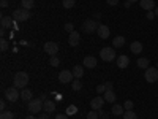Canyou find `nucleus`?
Here are the masks:
<instances>
[{
	"mask_svg": "<svg viewBox=\"0 0 158 119\" xmlns=\"http://www.w3.org/2000/svg\"><path fill=\"white\" fill-rule=\"evenodd\" d=\"M62 5H63V8L70 10V8H73V7L76 5V0H63V2H62Z\"/></svg>",
	"mask_w": 158,
	"mask_h": 119,
	"instance_id": "28",
	"label": "nucleus"
},
{
	"mask_svg": "<svg viewBox=\"0 0 158 119\" xmlns=\"http://www.w3.org/2000/svg\"><path fill=\"white\" fill-rule=\"evenodd\" d=\"M13 21H15V19H13V18H10V16H3L2 18V29H10L11 27V25H13Z\"/></svg>",
	"mask_w": 158,
	"mask_h": 119,
	"instance_id": "23",
	"label": "nucleus"
},
{
	"mask_svg": "<svg viewBox=\"0 0 158 119\" xmlns=\"http://www.w3.org/2000/svg\"><path fill=\"white\" fill-rule=\"evenodd\" d=\"M87 119H98V111H90V113H87Z\"/></svg>",
	"mask_w": 158,
	"mask_h": 119,
	"instance_id": "36",
	"label": "nucleus"
},
{
	"mask_svg": "<svg viewBox=\"0 0 158 119\" xmlns=\"http://www.w3.org/2000/svg\"><path fill=\"white\" fill-rule=\"evenodd\" d=\"M32 97H33V94H32L30 89H22V90H21V99H22V102H30Z\"/></svg>",
	"mask_w": 158,
	"mask_h": 119,
	"instance_id": "22",
	"label": "nucleus"
},
{
	"mask_svg": "<svg viewBox=\"0 0 158 119\" xmlns=\"http://www.w3.org/2000/svg\"><path fill=\"white\" fill-rule=\"evenodd\" d=\"M11 18L15 19L16 22H24V21L30 19V11L21 7V8H18V10L13 11V16H11Z\"/></svg>",
	"mask_w": 158,
	"mask_h": 119,
	"instance_id": "3",
	"label": "nucleus"
},
{
	"mask_svg": "<svg viewBox=\"0 0 158 119\" xmlns=\"http://www.w3.org/2000/svg\"><path fill=\"white\" fill-rule=\"evenodd\" d=\"M25 119H38V117H35V114H30V116H27Z\"/></svg>",
	"mask_w": 158,
	"mask_h": 119,
	"instance_id": "44",
	"label": "nucleus"
},
{
	"mask_svg": "<svg viewBox=\"0 0 158 119\" xmlns=\"http://www.w3.org/2000/svg\"><path fill=\"white\" fill-rule=\"evenodd\" d=\"M98 27H100V24H98V21H95V19H87V21H84V24H82V30L85 32V33H95L97 30H98Z\"/></svg>",
	"mask_w": 158,
	"mask_h": 119,
	"instance_id": "5",
	"label": "nucleus"
},
{
	"mask_svg": "<svg viewBox=\"0 0 158 119\" xmlns=\"http://www.w3.org/2000/svg\"><path fill=\"white\" fill-rule=\"evenodd\" d=\"M13 84H15V87H18V89H24L29 84V73L18 72L15 75V78H13Z\"/></svg>",
	"mask_w": 158,
	"mask_h": 119,
	"instance_id": "1",
	"label": "nucleus"
},
{
	"mask_svg": "<svg viewBox=\"0 0 158 119\" xmlns=\"http://www.w3.org/2000/svg\"><path fill=\"white\" fill-rule=\"evenodd\" d=\"M73 76L76 79H81L84 76V65H76V67H73Z\"/></svg>",
	"mask_w": 158,
	"mask_h": 119,
	"instance_id": "18",
	"label": "nucleus"
},
{
	"mask_svg": "<svg viewBox=\"0 0 158 119\" xmlns=\"http://www.w3.org/2000/svg\"><path fill=\"white\" fill-rule=\"evenodd\" d=\"M125 45V37L123 35H118L112 40V48H122Z\"/></svg>",
	"mask_w": 158,
	"mask_h": 119,
	"instance_id": "21",
	"label": "nucleus"
},
{
	"mask_svg": "<svg viewBox=\"0 0 158 119\" xmlns=\"http://www.w3.org/2000/svg\"><path fill=\"white\" fill-rule=\"evenodd\" d=\"M38 119H49V114L48 113H41V114L38 116Z\"/></svg>",
	"mask_w": 158,
	"mask_h": 119,
	"instance_id": "40",
	"label": "nucleus"
},
{
	"mask_svg": "<svg viewBox=\"0 0 158 119\" xmlns=\"http://www.w3.org/2000/svg\"><path fill=\"white\" fill-rule=\"evenodd\" d=\"M0 5H2V8H6L8 7V2H6V0H2V3H0Z\"/></svg>",
	"mask_w": 158,
	"mask_h": 119,
	"instance_id": "43",
	"label": "nucleus"
},
{
	"mask_svg": "<svg viewBox=\"0 0 158 119\" xmlns=\"http://www.w3.org/2000/svg\"><path fill=\"white\" fill-rule=\"evenodd\" d=\"M156 68H158V62H156Z\"/></svg>",
	"mask_w": 158,
	"mask_h": 119,
	"instance_id": "48",
	"label": "nucleus"
},
{
	"mask_svg": "<svg viewBox=\"0 0 158 119\" xmlns=\"http://www.w3.org/2000/svg\"><path fill=\"white\" fill-rule=\"evenodd\" d=\"M104 84H106V90H112V86H114V84H112L111 81H106Z\"/></svg>",
	"mask_w": 158,
	"mask_h": 119,
	"instance_id": "39",
	"label": "nucleus"
},
{
	"mask_svg": "<svg viewBox=\"0 0 158 119\" xmlns=\"http://www.w3.org/2000/svg\"><path fill=\"white\" fill-rule=\"evenodd\" d=\"M144 78H146L147 83H156V81H158V68H156V67H149V68H146Z\"/></svg>",
	"mask_w": 158,
	"mask_h": 119,
	"instance_id": "7",
	"label": "nucleus"
},
{
	"mask_svg": "<svg viewBox=\"0 0 158 119\" xmlns=\"http://www.w3.org/2000/svg\"><path fill=\"white\" fill-rule=\"evenodd\" d=\"M43 105H44V102L41 99H32L27 105V108H29L30 114H38L40 111H43Z\"/></svg>",
	"mask_w": 158,
	"mask_h": 119,
	"instance_id": "4",
	"label": "nucleus"
},
{
	"mask_svg": "<svg viewBox=\"0 0 158 119\" xmlns=\"http://www.w3.org/2000/svg\"><path fill=\"white\" fill-rule=\"evenodd\" d=\"M130 49H131L133 54H141V52H142V43L141 42H133L130 45Z\"/></svg>",
	"mask_w": 158,
	"mask_h": 119,
	"instance_id": "20",
	"label": "nucleus"
},
{
	"mask_svg": "<svg viewBox=\"0 0 158 119\" xmlns=\"http://www.w3.org/2000/svg\"><path fill=\"white\" fill-rule=\"evenodd\" d=\"M153 11H155V16H158V7H156V8H155Z\"/></svg>",
	"mask_w": 158,
	"mask_h": 119,
	"instance_id": "46",
	"label": "nucleus"
},
{
	"mask_svg": "<svg viewBox=\"0 0 158 119\" xmlns=\"http://www.w3.org/2000/svg\"><path fill=\"white\" fill-rule=\"evenodd\" d=\"M149 64H150V60L147 59V57H141V59H138V67L139 68H149Z\"/></svg>",
	"mask_w": 158,
	"mask_h": 119,
	"instance_id": "24",
	"label": "nucleus"
},
{
	"mask_svg": "<svg viewBox=\"0 0 158 119\" xmlns=\"http://www.w3.org/2000/svg\"><path fill=\"white\" fill-rule=\"evenodd\" d=\"M123 108H125V111H128V110H133V108H135V103L131 102V100H127V102L123 103Z\"/></svg>",
	"mask_w": 158,
	"mask_h": 119,
	"instance_id": "32",
	"label": "nucleus"
},
{
	"mask_svg": "<svg viewBox=\"0 0 158 119\" xmlns=\"http://www.w3.org/2000/svg\"><path fill=\"white\" fill-rule=\"evenodd\" d=\"M118 2H120V0H106V3H108V5H111V7L118 5Z\"/></svg>",
	"mask_w": 158,
	"mask_h": 119,
	"instance_id": "37",
	"label": "nucleus"
},
{
	"mask_svg": "<svg viewBox=\"0 0 158 119\" xmlns=\"http://www.w3.org/2000/svg\"><path fill=\"white\" fill-rule=\"evenodd\" d=\"M79 43H81V35H79L76 30H74V32H71V33H70V37H68V45H70L71 48H76Z\"/></svg>",
	"mask_w": 158,
	"mask_h": 119,
	"instance_id": "11",
	"label": "nucleus"
},
{
	"mask_svg": "<svg viewBox=\"0 0 158 119\" xmlns=\"http://www.w3.org/2000/svg\"><path fill=\"white\" fill-rule=\"evenodd\" d=\"M104 97H95V99H92L90 100V107H92V110H95V111H100L101 108H103V105H104Z\"/></svg>",
	"mask_w": 158,
	"mask_h": 119,
	"instance_id": "10",
	"label": "nucleus"
},
{
	"mask_svg": "<svg viewBox=\"0 0 158 119\" xmlns=\"http://www.w3.org/2000/svg\"><path fill=\"white\" fill-rule=\"evenodd\" d=\"M65 30H67L68 33H71V32H74V25H73L71 22H67V24H65Z\"/></svg>",
	"mask_w": 158,
	"mask_h": 119,
	"instance_id": "35",
	"label": "nucleus"
},
{
	"mask_svg": "<svg viewBox=\"0 0 158 119\" xmlns=\"http://www.w3.org/2000/svg\"><path fill=\"white\" fill-rule=\"evenodd\" d=\"M97 64H98V60H97V57H94V56H87V57H84V60H82V65H84L85 68H95Z\"/></svg>",
	"mask_w": 158,
	"mask_h": 119,
	"instance_id": "12",
	"label": "nucleus"
},
{
	"mask_svg": "<svg viewBox=\"0 0 158 119\" xmlns=\"http://www.w3.org/2000/svg\"><path fill=\"white\" fill-rule=\"evenodd\" d=\"M146 18L150 21V19H153L155 18V11H147V15H146Z\"/></svg>",
	"mask_w": 158,
	"mask_h": 119,
	"instance_id": "38",
	"label": "nucleus"
},
{
	"mask_svg": "<svg viewBox=\"0 0 158 119\" xmlns=\"http://www.w3.org/2000/svg\"><path fill=\"white\" fill-rule=\"evenodd\" d=\"M21 7L25 10H32L35 7V0H21Z\"/></svg>",
	"mask_w": 158,
	"mask_h": 119,
	"instance_id": "25",
	"label": "nucleus"
},
{
	"mask_svg": "<svg viewBox=\"0 0 158 119\" xmlns=\"http://www.w3.org/2000/svg\"><path fill=\"white\" fill-rule=\"evenodd\" d=\"M100 59L104 60V62H112V60H115V59H117L115 48H111V46L101 48V51H100Z\"/></svg>",
	"mask_w": 158,
	"mask_h": 119,
	"instance_id": "2",
	"label": "nucleus"
},
{
	"mask_svg": "<svg viewBox=\"0 0 158 119\" xmlns=\"http://www.w3.org/2000/svg\"><path fill=\"white\" fill-rule=\"evenodd\" d=\"M97 33H98V37H100L101 40H106V38H108V37L111 35V30H109V27H108V25H104V24H100V27H98Z\"/></svg>",
	"mask_w": 158,
	"mask_h": 119,
	"instance_id": "13",
	"label": "nucleus"
},
{
	"mask_svg": "<svg viewBox=\"0 0 158 119\" xmlns=\"http://www.w3.org/2000/svg\"><path fill=\"white\" fill-rule=\"evenodd\" d=\"M104 92H106V84H104V83L103 84H98L97 86V94L100 95V94H104Z\"/></svg>",
	"mask_w": 158,
	"mask_h": 119,
	"instance_id": "33",
	"label": "nucleus"
},
{
	"mask_svg": "<svg viewBox=\"0 0 158 119\" xmlns=\"http://www.w3.org/2000/svg\"><path fill=\"white\" fill-rule=\"evenodd\" d=\"M123 119H138V116L133 110H128V111L123 113Z\"/></svg>",
	"mask_w": 158,
	"mask_h": 119,
	"instance_id": "27",
	"label": "nucleus"
},
{
	"mask_svg": "<svg viewBox=\"0 0 158 119\" xmlns=\"http://www.w3.org/2000/svg\"><path fill=\"white\" fill-rule=\"evenodd\" d=\"M44 52L49 56H57L59 52V45L54 43V42H46L44 43Z\"/></svg>",
	"mask_w": 158,
	"mask_h": 119,
	"instance_id": "9",
	"label": "nucleus"
},
{
	"mask_svg": "<svg viewBox=\"0 0 158 119\" xmlns=\"http://www.w3.org/2000/svg\"><path fill=\"white\" fill-rule=\"evenodd\" d=\"M130 3H135V2H139V0H128Z\"/></svg>",
	"mask_w": 158,
	"mask_h": 119,
	"instance_id": "47",
	"label": "nucleus"
},
{
	"mask_svg": "<svg viewBox=\"0 0 158 119\" xmlns=\"http://www.w3.org/2000/svg\"><path fill=\"white\" fill-rule=\"evenodd\" d=\"M43 111L48 113V114H52L56 111V103L52 100H44V105H43Z\"/></svg>",
	"mask_w": 158,
	"mask_h": 119,
	"instance_id": "16",
	"label": "nucleus"
},
{
	"mask_svg": "<svg viewBox=\"0 0 158 119\" xmlns=\"http://www.w3.org/2000/svg\"><path fill=\"white\" fill-rule=\"evenodd\" d=\"M8 42H6V40L5 38H2V40H0V49H2V51H6L8 49Z\"/></svg>",
	"mask_w": 158,
	"mask_h": 119,
	"instance_id": "34",
	"label": "nucleus"
},
{
	"mask_svg": "<svg viewBox=\"0 0 158 119\" xmlns=\"http://www.w3.org/2000/svg\"><path fill=\"white\" fill-rule=\"evenodd\" d=\"M49 64L52 65V67H59V64H60V59H59L57 56H51V59H49Z\"/></svg>",
	"mask_w": 158,
	"mask_h": 119,
	"instance_id": "30",
	"label": "nucleus"
},
{
	"mask_svg": "<svg viewBox=\"0 0 158 119\" xmlns=\"http://www.w3.org/2000/svg\"><path fill=\"white\" fill-rule=\"evenodd\" d=\"M76 113H77V107H76V105H70V107L67 108V114H68V116L76 114Z\"/></svg>",
	"mask_w": 158,
	"mask_h": 119,
	"instance_id": "31",
	"label": "nucleus"
},
{
	"mask_svg": "<svg viewBox=\"0 0 158 119\" xmlns=\"http://www.w3.org/2000/svg\"><path fill=\"white\" fill-rule=\"evenodd\" d=\"M71 87H73V90H74V92H77V90H81V89H82V83L79 81V79H73Z\"/></svg>",
	"mask_w": 158,
	"mask_h": 119,
	"instance_id": "26",
	"label": "nucleus"
},
{
	"mask_svg": "<svg viewBox=\"0 0 158 119\" xmlns=\"http://www.w3.org/2000/svg\"><path fill=\"white\" fill-rule=\"evenodd\" d=\"M103 97H104V100H106L108 103H115V100H117V95H115L114 90H106L103 94Z\"/></svg>",
	"mask_w": 158,
	"mask_h": 119,
	"instance_id": "17",
	"label": "nucleus"
},
{
	"mask_svg": "<svg viewBox=\"0 0 158 119\" xmlns=\"http://www.w3.org/2000/svg\"><path fill=\"white\" fill-rule=\"evenodd\" d=\"M5 99L6 100H10L11 103H15V102H18L19 99H21V92H19V89L18 87H8L6 90H5Z\"/></svg>",
	"mask_w": 158,
	"mask_h": 119,
	"instance_id": "6",
	"label": "nucleus"
},
{
	"mask_svg": "<svg viewBox=\"0 0 158 119\" xmlns=\"http://www.w3.org/2000/svg\"><path fill=\"white\" fill-rule=\"evenodd\" d=\"M56 119H68V114H57Z\"/></svg>",
	"mask_w": 158,
	"mask_h": 119,
	"instance_id": "41",
	"label": "nucleus"
},
{
	"mask_svg": "<svg viewBox=\"0 0 158 119\" xmlns=\"http://www.w3.org/2000/svg\"><path fill=\"white\" fill-rule=\"evenodd\" d=\"M73 72H70V70H62L60 73H59V81L60 83H63V84H68V83H73Z\"/></svg>",
	"mask_w": 158,
	"mask_h": 119,
	"instance_id": "8",
	"label": "nucleus"
},
{
	"mask_svg": "<svg viewBox=\"0 0 158 119\" xmlns=\"http://www.w3.org/2000/svg\"><path fill=\"white\" fill-rule=\"evenodd\" d=\"M5 107H6V103H5V100H2V102H0V110L5 111Z\"/></svg>",
	"mask_w": 158,
	"mask_h": 119,
	"instance_id": "42",
	"label": "nucleus"
},
{
	"mask_svg": "<svg viewBox=\"0 0 158 119\" xmlns=\"http://www.w3.org/2000/svg\"><path fill=\"white\" fill-rule=\"evenodd\" d=\"M0 119H15V113L13 111H2Z\"/></svg>",
	"mask_w": 158,
	"mask_h": 119,
	"instance_id": "29",
	"label": "nucleus"
},
{
	"mask_svg": "<svg viewBox=\"0 0 158 119\" xmlns=\"http://www.w3.org/2000/svg\"><path fill=\"white\" fill-rule=\"evenodd\" d=\"M139 5L142 10H147V11H153L156 8L155 0H139Z\"/></svg>",
	"mask_w": 158,
	"mask_h": 119,
	"instance_id": "14",
	"label": "nucleus"
},
{
	"mask_svg": "<svg viewBox=\"0 0 158 119\" xmlns=\"http://www.w3.org/2000/svg\"><path fill=\"white\" fill-rule=\"evenodd\" d=\"M115 62H117V67L123 70V68H127L128 65H130V57L122 54V56H118V57H117V60H115Z\"/></svg>",
	"mask_w": 158,
	"mask_h": 119,
	"instance_id": "15",
	"label": "nucleus"
},
{
	"mask_svg": "<svg viewBox=\"0 0 158 119\" xmlns=\"http://www.w3.org/2000/svg\"><path fill=\"white\" fill-rule=\"evenodd\" d=\"M111 113H112L114 116H122V114L125 113L123 105H117V103H114V105H112V108H111Z\"/></svg>",
	"mask_w": 158,
	"mask_h": 119,
	"instance_id": "19",
	"label": "nucleus"
},
{
	"mask_svg": "<svg viewBox=\"0 0 158 119\" xmlns=\"http://www.w3.org/2000/svg\"><path fill=\"white\" fill-rule=\"evenodd\" d=\"M101 119H108V114L106 113H101Z\"/></svg>",
	"mask_w": 158,
	"mask_h": 119,
	"instance_id": "45",
	"label": "nucleus"
}]
</instances>
